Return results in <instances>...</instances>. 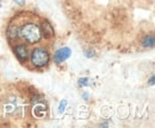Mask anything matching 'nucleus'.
I'll list each match as a JSON object with an SVG mask.
<instances>
[{"label":"nucleus","instance_id":"10","mask_svg":"<svg viewBox=\"0 0 155 128\" xmlns=\"http://www.w3.org/2000/svg\"><path fill=\"white\" fill-rule=\"evenodd\" d=\"M82 98L85 100V101H88V98H90V95H88V92H82Z\"/></svg>","mask_w":155,"mask_h":128},{"label":"nucleus","instance_id":"8","mask_svg":"<svg viewBox=\"0 0 155 128\" xmlns=\"http://www.w3.org/2000/svg\"><path fill=\"white\" fill-rule=\"evenodd\" d=\"M67 105H68V102H67V100H62L61 102H60V105H58V111L60 113H63L66 108H67Z\"/></svg>","mask_w":155,"mask_h":128},{"label":"nucleus","instance_id":"2","mask_svg":"<svg viewBox=\"0 0 155 128\" xmlns=\"http://www.w3.org/2000/svg\"><path fill=\"white\" fill-rule=\"evenodd\" d=\"M30 61L32 63L34 67L36 68H43L45 65H48L49 61H50V55L49 51L45 48H35L31 52H30Z\"/></svg>","mask_w":155,"mask_h":128},{"label":"nucleus","instance_id":"13","mask_svg":"<svg viewBox=\"0 0 155 128\" xmlns=\"http://www.w3.org/2000/svg\"><path fill=\"white\" fill-rule=\"evenodd\" d=\"M0 7H1V0H0Z\"/></svg>","mask_w":155,"mask_h":128},{"label":"nucleus","instance_id":"4","mask_svg":"<svg viewBox=\"0 0 155 128\" xmlns=\"http://www.w3.org/2000/svg\"><path fill=\"white\" fill-rule=\"evenodd\" d=\"M15 55L18 58L19 62L24 63V62L28 61V58L30 56V52H29V49H28V46L25 44H18L16 46V49H15Z\"/></svg>","mask_w":155,"mask_h":128},{"label":"nucleus","instance_id":"7","mask_svg":"<svg viewBox=\"0 0 155 128\" xmlns=\"http://www.w3.org/2000/svg\"><path fill=\"white\" fill-rule=\"evenodd\" d=\"M78 84L80 88H85V87H90L92 86V80L88 77H81L78 80Z\"/></svg>","mask_w":155,"mask_h":128},{"label":"nucleus","instance_id":"1","mask_svg":"<svg viewBox=\"0 0 155 128\" xmlns=\"http://www.w3.org/2000/svg\"><path fill=\"white\" fill-rule=\"evenodd\" d=\"M19 36L28 43V44H36L38 43L42 38L41 27L36 23H26L25 25L21 26L19 30Z\"/></svg>","mask_w":155,"mask_h":128},{"label":"nucleus","instance_id":"9","mask_svg":"<svg viewBox=\"0 0 155 128\" xmlns=\"http://www.w3.org/2000/svg\"><path fill=\"white\" fill-rule=\"evenodd\" d=\"M94 55H96V54H94L93 50H88V51L85 52V56H86L87 58H92V57H94Z\"/></svg>","mask_w":155,"mask_h":128},{"label":"nucleus","instance_id":"3","mask_svg":"<svg viewBox=\"0 0 155 128\" xmlns=\"http://www.w3.org/2000/svg\"><path fill=\"white\" fill-rule=\"evenodd\" d=\"M72 55V50L69 49V48H67V46H64V48H61V49H58L56 50V52L54 54V61L60 64V63H63V62H66L69 57Z\"/></svg>","mask_w":155,"mask_h":128},{"label":"nucleus","instance_id":"11","mask_svg":"<svg viewBox=\"0 0 155 128\" xmlns=\"http://www.w3.org/2000/svg\"><path fill=\"white\" fill-rule=\"evenodd\" d=\"M12 1H13V2H16V4H18V5H20V6L25 4V0H12Z\"/></svg>","mask_w":155,"mask_h":128},{"label":"nucleus","instance_id":"6","mask_svg":"<svg viewBox=\"0 0 155 128\" xmlns=\"http://www.w3.org/2000/svg\"><path fill=\"white\" fill-rule=\"evenodd\" d=\"M154 36L153 35H148V36H146L143 39H142V46L143 48H153L154 46Z\"/></svg>","mask_w":155,"mask_h":128},{"label":"nucleus","instance_id":"12","mask_svg":"<svg viewBox=\"0 0 155 128\" xmlns=\"http://www.w3.org/2000/svg\"><path fill=\"white\" fill-rule=\"evenodd\" d=\"M150 86H154V75L150 77Z\"/></svg>","mask_w":155,"mask_h":128},{"label":"nucleus","instance_id":"5","mask_svg":"<svg viewBox=\"0 0 155 128\" xmlns=\"http://www.w3.org/2000/svg\"><path fill=\"white\" fill-rule=\"evenodd\" d=\"M41 32H42V35H44V36L48 37V38L54 36V29H53L51 24H50L49 21H47V20H44V21L42 23Z\"/></svg>","mask_w":155,"mask_h":128}]
</instances>
